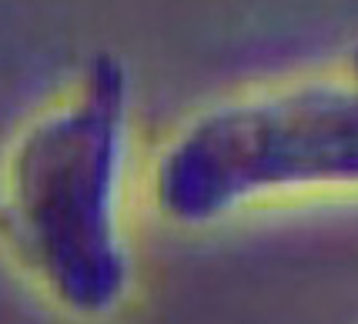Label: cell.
<instances>
[{"label": "cell", "instance_id": "7a4b0ae2", "mask_svg": "<svg viewBox=\"0 0 358 324\" xmlns=\"http://www.w3.org/2000/svg\"><path fill=\"white\" fill-rule=\"evenodd\" d=\"M335 194H358V47L194 110L148 168L151 207L185 231Z\"/></svg>", "mask_w": 358, "mask_h": 324}, {"label": "cell", "instance_id": "6da1fadb", "mask_svg": "<svg viewBox=\"0 0 358 324\" xmlns=\"http://www.w3.org/2000/svg\"><path fill=\"white\" fill-rule=\"evenodd\" d=\"M131 134V71L121 57L97 54L0 154V251L34 294L71 321H108L134 294Z\"/></svg>", "mask_w": 358, "mask_h": 324}]
</instances>
